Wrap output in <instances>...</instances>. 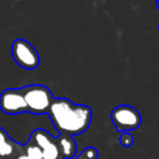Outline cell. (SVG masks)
Instances as JSON below:
<instances>
[{
    "mask_svg": "<svg viewBox=\"0 0 159 159\" xmlns=\"http://www.w3.org/2000/svg\"><path fill=\"white\" fill-rule=\"evenodd\" d=\"M47 115L60 135L74 136L89 129L92 110L85 105H75L66 98H53Z\"/></svg>",
    "mask_w": 159,
    "mask_h": 159,
    "instance_id": "cell-1",
    "label": "cell"
},
{
    "mask_svg": "<svg viewBox=\"0 0 159 159\" xmlns=\"http://www.w3.org/2000/svg\"><path fill=\"white\" fill-rule=\"evenodd\" d=\"M25 102L29 113L32 115H46L53 102L50 89L45 85L34 84L22 87Z\"/></svg>",
    "mask_w": 159,
    "mask_h": 159,
    "instance_id": "cell-2",
    "label": "cell"
},
{
    "mask_svg": "<svg viewBox=\"0 0 159 159\" xmlns=\"http://www.w3.org/2000/svg\"><path fill=\"white\" fill-rule=\"evenodd\" d=\"M110 119L117 132L124 133L137 129L142 123V117L139 110L132 106L121 105L111 111Z\"/></svg>",
    "mask_w": 159,
    "mask_h": 159,
    "instance_id": "cell-3",
    "label": "cell"
},
{
    "mask_svg": "<svg viewBox=\"0 0 159 159\" xmlns=\"http://www.w3.org/2000/svg\"><path fill=\"white\" fill-rule=\"evenodd\" d=\"M11 55L14 62L25 70H35L40 63L37 50L27 40L16 39L11 47Z\"/></svg>",
    "mask_w": 159,
    "mask_h": 159,
    "instance_id": "cell-4",
    "label": "cell"
},
{
    "mask_svg": "<svg viewBox=\"0 0 159 159\" xmlns=\"http://www.w3.org/2000/svg\"><path fill=\"white\" fill-rule=\"evenodd\" d=\"M0 110L10 116L29 112L22 89H8L0 94Z\"/></svg>",
    "mask_w": 159,
    "mask_h": 159,
    "instance_id": "cell-5",
    "label": "cell"
},
{
    "mask_svg": "<svg viewBox=\"0 0 159 159\" xmlns=\"http://www.w3.org/2000/svg\"><path fill=\"white\" fill-rule=\"evenodd\" d=\"M30 141L42 149L44 159H61L56 137H52L47 131L37 129L31 134Z\"/></svg>",
    "mask_w": 159,
    "mask_h": 159,
    "instance_id": "cell-6",
    "label": "cell"
},
{
    "mask_svg": "<svg viewBox=\"0 0 159 159\" xmlns=\"http://www.w3.org/2000/svg\"><path fill=\"white\" fill-rule=\"evenodd\" d=\"M56 143L59 148L61 159H70L74 157L76 152V144L72 136H66V135H59L56 137Z\"/></svg>",
    "mask_w": 159,
    "mask_h": 159,
    "instance_id": "cell-7",
    "label": "cell"
},
{
    "mask_svg": "<svg viewBox=\"0 0 159 159\" xmlns=\"http://www.w3.org/2000/svg\"><path fill=\"white\" fill-rule=\"evenodd\" d=\"M24 154L29 159H44L42 149L31 141H29L26 146H24Z\"/></svg>",
    "mask_w": 159,
    "mask_h": 159,
    "instance_id": "cell-8",
    "label": "cell"
},
{
    "mask_svg": "<svg viewBox=\"0 0 159 159\" xmlns=\"http://www.w3.org/2000/svg\"><path fill=\"white\" fill-rule=\"evenodd\" d=\"M75 159H98V152L95 147H86Z\"/></svg>",
    "mask_w": 159,
    "mask_h": 159,
    "instance_id": "cell-9",
    "label": "cell"
},
{
    "mask_svg": "<svg viewBox=\"0 0 159 159\" xmlns=\"http://www.w3.org/2000/svg\"><path fill=\"white\" fill-rule=\"evenodd\" d=\"M133 136L130 134V132H124L121 134V136H120L119 139V142L120 144H121L123 147H131L133 144Z\"/></svg>",
    "mask_w": 159,
    "mask_h": 159,
    "instance_id": "cell-10",
    "label": "cell"
},
{
    "mask_svg": "<svg viewBox=\"0 0 159 159\" xmlns=\"http://www.w3.org/2000/svg\"><path fill=\"white\" fill-rule=\"evenodd\" d=\"M11 139H12L8 135V133L6 132L2 128H0V149H1L7 143H9Z\"/></svg>",
    "mask_w": 159,
    "mask_h": 159,
    "instance_id": "cell-11",
    "label": "cell"
},
{
    "mask_svg": "<svg viewBox=\"0 0 159 159\" xmlns=\"http://www.w3.org/2000/svg\"><path fill=\"white\" fill-rule=\"evenodd\" d=\"M14 159H29V158H27L26 155H25L24 152H23V154H20V155H19V156H16Z\"/></svg>",
    "mask_w": 159,
    "mask_h": 159,
    "instance_id": "cell-12",
    "label": "cell"
},
{
    "mask_svg": "<svg viewBox=\"0 0 159 159\" xmlns=\"http://www.w3.org/2000/svg\"><path fill=\"white\" fill-rule=\"evenodd\" d=\"M156 5H157V7H158V9H159V1H157Z\"/></svg>",
    "mask_w": 159,
    "mask_h": 159,
    "instance_id": "cell-13",
    "label": "cell"
},
{
    "mask_svg": "<svg viewBox=\"0 0 159 159\" xmlns=\"http://www.w3.org/2000/svg\"><path fill=\"white\" fill-rule=\"evenodd\" d=\"M0 159H5V158H2V157H1V156H0Z\"/></svg>",
    "mask_w": 159,
    "mask_h": 159,
    "instance_id": "cell-14",
    "label": "cell"
},
{
    "mask_svg": "<svg viewBox=\"0 0 159 159\" xmlns=\"http://www.w3.org/2000/svg\"><path fill=\"white\" fill-rule=\"evenodd\" d=\"M158 30H159V25H158Z\"/></svg>",
    "mask_w": 159,
    "mask_h": 159,
    "instance_id": "cell-15",
    "label": "cell"
}]
</instances>
